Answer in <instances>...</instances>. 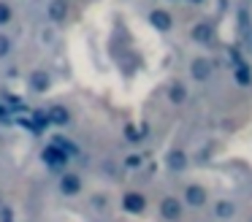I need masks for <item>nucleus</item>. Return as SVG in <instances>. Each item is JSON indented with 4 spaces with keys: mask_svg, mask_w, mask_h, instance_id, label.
Wrapping results in <instances>:
<instances>
[{
    "mask_svg": "<svg viewBox=\"0 0 252 222\" xmlns=\"http://www.w3.org/2000/svg\"><path fill=\"white\" fill-rule=\"evenodd\" d=\"M160 211H163L165 220H179L182 214V203L176 198H163V203H160Z\"/></svg>",
    "mask_w": 252,
    "mask_h": 222,
    "instance_id": "1",
    "label": "nucleus"
},
{
    "mask_svg": "<svg viewBox=\"0 0 252 222\" xmlns=\"http://www.w3.org/2000/svg\"><path fill=\"white\" fill-rule=\"evenodd\" d=\"M122 203H125V209L127 211H144V203H147V200L141 198V195H136V192H127L125 198H122Z\"/></svg>",
    "mask_w": 252,
    "mask_h": 222,
    "instance_id": "2",
    "label": "nucleus"
},
{
    "mask_svg": "<svg viewBox=\"0 0 252 222\" xmlns=\"http://www.w3.org/2000/svg\"><path fill=\"white\" fill-rule=\"evenodd\" d=\"M203 200H206V192H203L201 187H190V190H187V203H190V206H203Z\"/></svg>",
    "mask_w": 252,
    "mask_h": 222,
    "instance_id": "3",
    "label": "nucleus"
},
{
    "mask_svg": "<svg viewBox=\"0 0 252 222\" xmlns=\"http://www.w3.org/2000/svg\"><path fill=\"white\" fill-rule=\"evenodd\" d=\"M79 187H82V184H79L76 176H65V179H63V192L73 195V192H79Z\"/></svg>",
    "mask_w": 252,
    "mask_h": 222,
    "instance_id": "4",
    "label": "nucleus"
},
{
    "mask_svg": "<svg viewBox=\"0 0 252 222\" xmlns=\"http://www.w3.org/2000/svg\"><path fill=\"white\" fill-rule=\"evenodd\" d=\"M152 22L160 27V30H168V25H171L168 14H163V11H155V14H152Z\"/></svg>",
    "mask_w": 252,
    "mask_h": 222,
    "instance_id": "5",
    "label": "nucleus"
},
{
    "mask_svg": "<svg viewBox=\"0 0 252 222\" xmlns=\"http://www.w3.org/2000/svg\"><path fill=\"white\" fill-rule=\"evenodd\" d=\"M214 214H217V217H230V214H233V206H230V203H220L217 209H214Z\"/></svg>",
    "mask_w": 252,
    "mask_h": 222,
    "instance_id": "6",
    "label": "nucleus"
},
{
    "mask_svg": "<svg viewBox=\"0 0 252 222\" xmlns=\"http://www.w3.org/2000/svg\"><path fill=\"white\" fill-rule=\"evenodd\" d=\"M8 16H11V14H8V5L0 3V22H8Z\"/></svg>",
    "mask_w": 252,
    "mask_h": 222,
    "instance_id": "7",
    "label": "nucleus"
},
{
    "mask_svg": "<svg viewBox=\"0 0 252 222\" xmlns=\"http://www.w3.org/2000/svg\"><path fill=\"white\" fill-rule=\"evenodd\" d=\"M8 52V41L6 38H0V54H6Z\"/></svg>",
    "mask_w": 252,
    "mask_h": 222,
    "instance_id": "8",
    "label": "nucleus"
}]
</instances>
